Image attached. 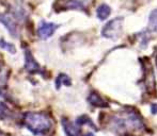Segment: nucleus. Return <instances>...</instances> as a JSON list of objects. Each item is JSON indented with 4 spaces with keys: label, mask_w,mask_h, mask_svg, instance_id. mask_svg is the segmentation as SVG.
I'll use <instances>...</instances> for the list:
<instances>
[{
    "label": "nucleus",
    "mask_w": 157,
    "mask_h": 136,
    "mask_svg": "<svg viewBox=\"0 0 157 136\" xmlns=\"http://www.w3.org/2000/svg\"><path fill=\"white\" fill-rule=\"evenodd\" d=\"M25 59H26L25 68L28 70V71L31 72V73H42L41 67H40L39 64L35 62V60L33 59L32 54L30 53L29 50H26L25 51Z\"/></svg>",
    "instance_id": "obj_5"
},
{
    "label": "nucleus",
    "mask_w": 157,
    "mask_h": 136,
    "mask_svg": "<svg viewBox=\"0 0 157 136\" xmlns=\"http://www.w3.org/2000/svg\"><path fill=\"white\" fill-rule=\"evenodd\" d=\"M122 25H123V18L122 17H117V18L110 20L109 23H107L105 25V27L103 28V34L104 37L110 39H117L121 34L122 31Z\"/></svg>",
    "instance_id": "obj_3"
},
{
    "label": "nucleus",
    "mask_w": 157,
    "mask_h": 136,
    "mask_svg": "<svg viewBox=\"0 0 157 136\" xmlns=\"http://www.w3.org/2000/svg\"><path fill=\"white\" fill-rule=\"evenodd\" d=\"M6 81V76H4V72L2 70V67L0 66V86H2V84Z\"/></svg>",
    "instance_id": "obj_15"
},
{
    "label": "nucleus",
    "mask_w": 157,
    "mask_h": 136,
    "mask_svg": "<svg viewBox=\"0 0 157 136\" xmlns=\"http://www.w3.org/2000/svg\"><path fill=\"white\" fill-rule=\"evenodd\" d=\"M83 136H94V134H92V133H87V134L83 135Z\"/></svg>",
    "instance_id": "obj_16"
},
{
    "label": "nucleus",
    "mask_w": 157,
    "mask_h": 136,
    "mask_svg": "<svg viewBox=\"0 0 157 136\" xmlns=\"http://www.w3.org/2000/svg\"><path fill=\"white\" fill-rule=\"evenodd\" d=\"M60 8L72 10H85L86 3L82 0H65L60 3Z\"/></svg>",
    "instance_id": "obj_7"
},
{
    "label": "nucleus",
    "mask_w": 157,
    "mask_h": 136,
    "mask_svg": "<svg viewBox=\"0 0 157 136\" xmlns=\"http://www.w3.org/2000/svg\"><path fill=\"white\" fill-rule=\"evenodd\" d=\"M147 29H149L150 32H157V10H154L150 14Z\"/></svg>",
    "instance_id": "obj_11"
},
{
    "label": "nucleus",
    "mask_w": 157,
    "mask_h": 136,
    "mask_svg": "<svg viewBox=\"0 0 157 136\" xmlns=\"http://www.w3.org/2000/svg\"><path fill=\"white\" fill-rule=\"evenodd\" d=\"M59 26L56 25L54 23H46V21H42L39 26L37 29V35L40 38L42 39H47L48 37H50L54 32L58 29Z\"/></svg>",
    "instance_id": "obj_4"
},
{
    "label": "nucleus",
    "mask_w": 157,
    "mask_h": 136,
    "mask_svg": "<svg viewBox=\"0 0 157 136\" xmlns=\"http://www.w3.org/2000/svg\"><path fill=\"white\" fill-rule=\"evenodd\" d=\"M0 23H2L6 26V28L9 30V32H10L13 36H15V35L17 34V29H16V26H15V21L12 19V17L8 16V15H6V14H0Z\"/></svg>",
    "instance_id": "obj_8"
},
{
    "label": "nucleus",
    "mask_w": 157,
    "mask_h": 136,
    "mask_svg": "<svg viewBox=\"0 0 157 136\" xmlns=\"http://www.w3.org/2000/svg\"><path fill=\"white\" fill-rule=\"evenodd\" d=\"M62 126L66 136H78L79 131H80V126L74 123V122L68 121L67 119L62 120Z\"/></svg>",
    "instance_id": "obj_6"
},
{
    "label": "nucleus",
    "mask_w": 157,
    "mask_h": 136,
    "mask_svg": "<svg viewBox=\"0 0 157 136\" xmlns=\"http://www.w3.org/2000/svg\"><path fill=\"white\" fill-rule=\"evenodd\" d=\"M24 123L28 130L31 131L35 135L45 134L52 127L49 116L44 113H35V112H28L25 114Z\"/></svg>",
    "instance_id": "obj_2"
},
{
    "label": "nucleus",
    "mask_w": 157,
    "mask_h": 136,
    "mask_svg": "<svg viewBox=\"0 0 157 136\" xmlns=\"http://www.w3.org/2000/svg\"><path fill=\"white\" fill-rule=\"evenodd\" d=\"M110 13H111V9H110L109 5H107L105 3L101 4L96 10V15L101 20H104V19L107 18L110 15Z\"/></svg>",
    "instance_id": "obj_10"
},
{
    "label": "nucleus",
    "mask_w": 157,
    "mask_h": 136,
    "mask_svg": "<svg viewBox=\"0 0 157 136\" xmlns=\"http://www.w3.org/2000/svg\"><path fill=\"white\" fill-rule=\"evenodd\" d=\"M155 61H156V64H157V48H156V52H155Z\"/></svg>",
    "instance_id": "obj_17"
},
{
    "label": "nucleus",
    "mask_w": 157,
    "mask_h": 136,
    "mask_svg": "<svg viewBox=\"0 0 157 136\" xmlns=\"http://www.w3.org/2000/svg\"><path fill=\"white\" fill-rule=\"evenodd\" d=\"M88 100H89V102L91 103L92 105H94V106H96V107H103V109L108 107V103L106 102L105 100H104L103 98H101V96H99L98 94H96V93H91V94H90Z\"/></svg>",
    "instance_id": "obj_9"
},
{
    "label": "nucleus",
    "mask_w": 157,
    "mask_h": 136,
    "mask_svg": "<svg viewBox=\"0 0 157 136\" xmlns=\"http://www.w3.org/2000/svg\"><path fill=\"white\" fill-rule=\"evenodd\" d=\"M112 130L121 135H130L132 132L141 131L144 128L142 119L135 111H123L111 120Z\"/></svg>",
    "instance_id": "obj_1"
},
{
    "label": "nucleus",
    "mask_w": 157,
    "mask_h": 136,
    "mask_svg": "<svg viewBox=\"0 0 157 136\" xmlns=\"http://www.w3.org/2000/svg\"><path fill=\"white\" fill-rule=\"evenodd\" d=\"M62 83L67 85V86L71 85L70 78H68L67 76H65V74H60V76L58 77V79H57V87H60V85L62 84Z\"/></svg>",
    "instance_id": "obj_13"
},
{
    "label": "nucleus",
    "mask_w": 157,
    "mask_h": 136,
    "mask_svg": "<svg viewBox=\"0 0 157 136\" xmlns=\"http://www.w3.org/2000/svg\"><path fill=\"white\" fill-rule=\"evenodd\" d=\"M0 47L6 49V51L11 52V53H14V52L16 51V49H15V47L12 45V44L8 43V41H4L3 39H0Z\"/></svg>",
    "instance_id": "obj_14"
},
{
    "label": "nucleus",
    "mask_w": 157,
    "mask_h": 136,
    "mask_svg": "<svg viewBox=\"0 0 157 136\" xmlns=\"http://www.w3.org/2000/svg\"><path fill=\"white\" fill-rule=\"evenodd\" d=\"M11 111L4 104L0 103V118L1 119H6V118H10L11 117Z\"/></svg>",
    "instance_id": "obj_12"
}]
</instances>
